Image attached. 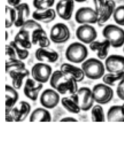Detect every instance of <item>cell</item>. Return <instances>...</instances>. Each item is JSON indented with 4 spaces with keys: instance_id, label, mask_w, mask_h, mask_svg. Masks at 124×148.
<instances>
[{
    "instance_id": "obj_1",
    "label": "cell",
    "mask_w": 124,
    "mask_h": 148,
    "mask_svg": "<svg viewBox=\"0 0 124 148\" xmlns=\"http://www.w3.org/2000/svg\"><path fill=\"white\" fill-rule=\"evenodd\" d=\"M77 83L73 77L60 69L53 72L49 80L50 86L62 95L75 93L79 88Z\"/></svg>"
},
{
    "instance_id": "obj_2",
    "label": "cell",
    "mask_w": 124,
    "mask_h": 148,
    "mask_svg": "<svg viewBox=\"0 0 124 148\" xmlns=\"http://www.w3.org/2000/svg\"><path fill=\"white\" fill-rule=\"evenodd\" d=\"M85 76L92 80L99 79L105 74V65L101 60L90 58L85 60L81 65Z\"/></svg>"
},
{
    "instance_id": "obj_3",
    "label": "cell",
    "mask_w": 124,
    "mask_h": 148,
    "mask_svg": "<svg viewBox=\"0 0 124 148\" xmlns=\"http://www.w3.org/2000/svg\"><path fill=\"white\" fill-rule=\"evenodd\" d=\"M65 56L68 61L75 64L82 63L88 56V50L84 43L79 42L71 43L67 47Z\"/></svg>"
},
{
    "instance_id": "obj_4",
    "label": "cell",
    "mask_w": 124,
    "mask_h": 148,
    "mask_svg": "<svg viewBox=\"0 0 124 148\" xmlns=\"http://www.w3.org/2000/svg\"><path fill=\"white\" fill-rule=\"evenodd\" d=\"M102 35L114 48L121 47L124 45V29L118 25L112 24L105 25L103 29Z\"/></svg>"
},
{
    "instance_id": "obj_5",
    "label": "cell",
    "mask_w": 124,
    "mask_h": 148,
    "mask_svg": "<svg viewBox=\"0 0 124 148\" xmlns=\"http://www.w3.org/2000/svg\"><path fill=\"white\" fill-rule=\"evenodd\" d=\"M70 97L78 103L82 111H88L93 106L94 99L92 90L89 87H82Z\"/></svg>"
},
{
    "instance_id": "obj_6",
    "label": "cell",
    "mask_w": 124,
    "mask_h": 148,
    "mask_svg": "<svg viewBox=\"0 0 124 148\" xmlns=\"http://www.w3.org/2000/svg\"><path fill=\"white\" fill-rule=\"evenodd\" d=\"M94 101L100 105L109 103L114 97V91L111 86L105 83H98L92 89Z\"/></svg>"
},
{
    "instance_id": "obj_7",
    "label": "cell",
    "mask_w": 124,
    "mask_h": 148,
    "mask_svg": "<svg viewBox=\"0 0 124 148\" xmlns=\"http://www.w3.org/2000/svg\"><path fill=\"white\" fill-rule=\"evenodd\" d=\"M53 73L52 66L45 62H37L31 68V75L32 78L36 81L45 83L48 82Z\"/></svg>"
},
{
    "instance_id": "obj_8",
    "label": "cell",
    "mask_w": 124,
    "mask_h": 148,
    "mask_svg": "<svg viewBox=\"0 0 124 148\" xmlns=\"http://www.w3.org/2000/svg\"><path fill=\"white\" fill-rule=\"evenodd\" d=\"M71 36V32L68 26L63 23H58L54 24L50 30L49 38L54 43H63L68 41Z\"/></svg>"
},
{
    "instance_id": "obj_9",
    "label": "cell",
    "mask_w": 124,
    "mask_h": 148,
    "mask_svg": "<svg viewBox=\"0 0 124 148\" xmlns=\"http://www.w3.org/2000/svg\"><path fill=\"white\" fill-rule=\"evenodd\" d=\"M75 20L79 24H94L97 23L98 14L92 8L82 7L76 10Z\"/></svg>"
},
{
    "instance_id": "obj_10",
    "label": "cell",
    "mask_w": 124,
    "mask_h": 148,
    "mask_svg": "<svg viewBox=\"0 0 124 148\" xmlns=\"http://www.w3.org/2000/svg\"><path fill=\"white\" fill-rule=\"evenodd\" d=\"M77 39L84 44H90L96 40L97 32L94 27L90 24H81L76 30Z\"/></svg>"
},
{
    "instance_id": "obj_11",
    "label": "cell",
    "mask_w": 124,
    "mask_h": 148,
    "mask_svg": "<svg viewBox=\"0 0 124 148\" xmlns=\"http://www.w3.org/2000/svg\"><path fill=\"white\" fill-rule=\"evenodd\" d=\"M60 101V94L53 88H48L45 90L41 93L39 97L41 105L48 109L54 108L57 106Z\"/></svg>"
},
{
    "instance_id": "obj_12",
    "label": "cell",
    "mask_w": 124,
    "mask_h": 148,
    "mask_svg": "<svg viewBox=\"0 0 124 148\" xmlns=\"http://www.w3.org/2000/svg\"><path fill=\"white\" fill-rule=\"evenodd\" d=\"M43 84L36 81L33 78H27L23 88L24 95L31 101H35L43 87Z\"/></svg>"
},
{
    "instance_id": "obj_13",
    "label": "cell",
    "mask_w": 124,
    "mask_h": 148,
    "mask_svg": "<svg viewBox=\"0 0 124 148\" xmlns=\"http://www.w3.org/2000/svg\"><path fill=\"white\" fill-rule=\"evenodd\" d=\"M35 57L40 62L54 63L59 60V55L55 50L49 47H39L35 50Z\"/></svg>"
},
{
    "instance_id": "obj_14",
    "label": "cell",
    "mask_w": 124,
    "mask_h": 148,
    "mask_svg": "<svg viewBox=\"0 0 124 148\" xmlns=\"http://www.w3.org/2000/svg\"><path fill=\"white\" fill-rule=\"evenodd\" d=\"M31 106L27 101H21L12 109L10 113L13 117L14 121L21 122L24 121L30 114Z\"/></svg>"
},
{
    "instance_id": "obj_15",
    "label": "cell",
    "mask_w": 124,
    "mask_h": 148,
    "mask_svg": "<svg viewBox=\"0 0 124 148\" xmlns=\"http://www.w3.org/2000/svg\"><path fill=\"white\" fill-rule=\"evenodd\" d=\"M74 0H59L56 6L57 15L64 20L71 18L74 9Z\"/></svg>"
},
{
    "instance_id": "obj_16",
    "label": "cell",
    "mask_w": 124,
    "mask_h": 148,
    "mask_svg": "<svg viewBox=\"0 0 124 148\" xmlns=\"http://www.w3.org/2000/svg\"><path fill=\"white\" fill-rule=\"evenodd\" d=\"M105 68L108 72L124 71V56L118 54L108 56L105 60Z\"/></svg>"
},
{
    "instance_id": "obj_17",
    "label": "cell",
    "mask_w": 124,
    "mask_h": 148,
    "mask_svg": "<svg viewBox=\"0 0 124 148\" xmlns=\"http://www.w3.org/2000/svg\"><path fill=\"white\" fill-rule=\"evenodd\" d=\"M111 45L108 40L104 39L102 41L94 40L89 44L90 49L96 53L99 59L105 60L108 56V53Z\"/></svg>"
},
{
    "instance_id": "obj_18",
    "label": "cell",
    "mask_w": 124,
    "mask_h": 148,
    "mask_svg": "<svg viewBox=\"0 0 124 148\" xmlns=\"http://www.w3.org/2000/svg\"><path fill=\"white\" fill-rule=\"evenodd\" d=\"M8 74L12 79V86L16 89L19 90L22 87L24 79L29 77L31 72L25 68L12 70L9 71Z\"/></svg>"
},
{
    "instance_id": "obj_19",
    "label": "cell",
    "mask_w": 124,
    "mask_h": 148,
    "mask_svg": "<svg viewBox=\"0 0 124 148\" xmlns=\"http://www.w3.org/2000/svg\"><path fill=\"white\" fill-rule=\"evenodd\" d=\"M116 8V3L114 0H108L105 6L98 13V21L97 24L99 26H103L113 15Z\"/></svg>"
},
{
    "instance_id": "obj_20",
    "label": "cell",
    "mask_w": 124,
    "mask_h": 148,
    "mask_svg": "<svg viewBox=\"0 0 124 148\" xmlns=\"http://www.w3.org/2000/svg\"><path fill=\"white\" fill-rule=\"evenodd\" d=\"M31 42L33 45L39 47H49L51 40L42 27L37 28L31 32Z\"/></svg>"
},
{
    "instance_id": "obj_21",
    "label": "cell",
    "mask_w": 124,
    "mask_h": 148,
    "mask_svg": "<svg viewBox=\"0 0 124 148\" xmlns=\"http://www.w3.org/2000/svg\"><path fill=\"white\" fill-rule=\"evenodd\" d=\"M60 69L64 73L71 75L77 82H82L85 77V73L82 68L78 67L71 64L64 62L60 67Z\"/></svg>"
},
{
    "instance_id": "obj_22",
    "label": "cell",
    "mask_w": 124,
    "mask_h": 148,
    "mask_svg": "<svg viewBox=\"0 0 124 148\" xmlns=\"http://www.w3.org/2000/svg\"><path fill=\"white\" fill-rule=\"evenodd\" d=\"M13 8L16 9L17 13V18L14 23V26L20 28L28 20L30 16V6L26 3H21Z\"/></svg>"
},
{
    "instance_id": "obj_23",
    "label": "cell",
    "mask_w": 124,
    "mask_h": 148,
    "mask_svg": "<svg viewBox=\"0 0 124 148\" xmlns=\"http://www.w3.org/2000/svg\"><path fill=\"white\" fill-rule=\"evenodd\" d=\"M56 16V11L52 8L46 10H35L32 14L33 19L43 23H49L53 21Z\"/></svg>"
},
{
    "instance_id": "obj_24",
    "label": "cell",
    "mask_w": 124,
    "mask_h": 148,
    "mask_svg": "<svg viewBox=\"0 0 124 148\" xmlns=\"http://www.w3.org/2000/svg\"><path fill=\"white\" fill-rule=\"evenodd\" d=\"M5 112H10L19 100V95L17 89L6 84L5 86Z\"/></svg>"
},
{
    "instance_id": "obj_25",
    "label": "cell",
    "mask_w": 124,
    "mask_h": 148,
    "mask_svg": "<svg viewBox=\"0 0 124 148\" xmlns=\"http://www.w3.org/2000/svg\"><path fill=\"white\" fill-rule=\"evenodd\" d=\"M13 40L26 49L29 50L32 47L31 32L27 29L20 28L16 34Z\"/></svg>"
},
{
    "instance_id": "obj_26",
    "label": "cell",
    "mask_w": 124,
    "mask_h": 148,
    "mask_svg": "<svg viewBox=\"0 0 124 148\" xmlns=\"http://www.w3.org/2000/svg\"><path fill=\"white\" fill-rule=\"evenodd\" d=\"M52 116L50 113L48 109L43 108H37L35 109L30 114L29 121L31 122L34 121H51Z\"/></svg>"
},
{
    "instance_id": "obj_27",
    "label": "cell",
    "mask_w": 124,
    "mask_h": 148,
    "mask_svg": "<svg viewBox=\"0 0 124 148\" xmlns=\"http://www.w3.org/2000/svg\"><path fill=\"white\" fill-rule=\"evenodd\" d=\"M107 119L108 121L124 122V114L122 105L111 106L107 113Z\"/></svg>"
},
{
    "instance_id": "obj_28",
    "label": "cell",
    "mask_w": 124,
    "mask_h": 148,
    "mask_svg": "<svg viewBox=\"0 0 124 148\" xmlns=\"http://www.w3.org/2000/svg\"><path fill=\"white\" fill-rule=\"evenodd\" d=\"M104 83L111 86H117L124 80V71L120 72H108L104 74L102 77Z\"/></svg>"
},
{
    "instance_id": "obj_29",
    "label": "cell",
    "mask_w": 124,
    "mask_h": 148,
    "mask_svg": "<svg viewBox=\"0 0 124 148\" xmlns=\"http://www.w3.org/2000/svg\"><path fill=\"white\" fill-rule=\"evenodd\" d=\"M61 103L63 108L71 113L78 114L81 111L78 103L71 97L62 98Z\"/></svg>"
},
{
    "instance_id": "obj_30",
    "label": "cell",
    "mask_w": 124,
    "mask_h": 148,
    "mask_svg": "<svg viewBox=\"0 0 124 148\" xmlns=\"http://www.w3.org/2000/svg\"><path fill=\"white\" fill-rule=\"evenodd\" d=\"M91 120L94 122H103L105 121L104 109L100 104L93 105L91 108Z\"/></svg>"
},
{
    "instance_id": "obj_31",
    "label": "cell",
    "mask_w": 124,
    "mask_h": 148,
    "mask_svg": "<svg viewBox=\"0 0 124 148\" xmlns=\"http://www.w3.org/2000/svg\"><path fill=\"white\" fill-rule=\"evenodd\" d=\"M5 13H6V20H5V27L9 28L11 27L14 23L17 18V13L16 9L13 7H10L8 5L5 6Z\"/></svg>"
},
{
    "instance_id": "obj_32",
    "label": "cell",
    "mask_w": 124,
    "mask_h": 148,
    "mask_svg": "<svg viewBox=\"0 0 124 148\" xmlns=\"http://www.w3.org/2000/svg\"><path fill=\"white\" fill-rule=\"evenodd\" d=\"M25 68V63L20 59L16 58L6 60L5 62V72L8 73L9 71L14 69Z\"/></svg>"
},
{
    "instance_id": "obj_33",
    "label": "cell",
    "mask_w": 124,
    "mask_h": 148,
    "mask_svg": "<svg viewBox=\"0 0 124 148\" xmlns=\"http://www.w3.org/2000/svg\"><path fill=\"white\" fill-rule=\"evenodd\" d=\"M9 44L10 45L14 48V49L16 51V53L17 54V58L19 59L24 60L28 57V56L30 54L28 50L21 46L17 42H16L14 40L10 41L9 43Z\"/></svg>"
},
{
    "instance_id": "obj_34",
    "label": "cell",
    "mask_w": 124,
    "mask_h": 148,
    "mask_svg": "<svg viewBox=\"0 0 124 148\" xmlns=\"http://www.w3.org/2000/svg\"><path fill=\"white\" fill-rule=\"evenodd\" d=\"M112 16L115 22L118 25L124 26V5L116 7Z\"/></svg>"
},
{
    "instance_id": "obj_35",
    "label": "cell",
    "mask_w": 124,
    "mask_h": 148,
    "mask_svg": "<svg viewBox=\"0 0 124 148\" xmlns=\"http://www.w3.org/2000/svg\"><path fill=\"white\" fill-rule=\"evenodd\" d=\"M55 0H33V5L37 10H46L51 8Z\"/></svg>"
},
{
    "instance_id": "obj_36",
    "label": "cell",
    "mask_w": 124,
    "mask_h": 148,
    "mask_svg": "<svg viewBox=\"0 0 124 148\" xmlns=\"http://www.w3.org/2000/svg\"><path fill=\"white\" fill-rule=\"evenodd\" d=\"M42 27L41 25L34 19H28L20 28L27 29L32 32L34 29Z\"/></svg>"
},
{
    "instance_id": "obj_37",
    "label": "cell",
    "mask_w": 124,
    "mask_h": 148,
    "mask_svg": "<svg viewBox=\"0 0 124 148\" xmlns=\"http://www.w3.org/2000/svg\"><path fill=\"white\" fill-rule=\"evenodd\" d=\"M5 53L7 57V60L17 58V56L14 48L9 44L5 46Z\"/></svg>"
},
{
    "instance_id": "obj_38",
    "label": "cell",
    "mask_w": 124,
    "mask_h": 148,
    "mask_svg": "<svg viewBox=\"0 0 124 148\" xmlns=\"http://www.w3.org/2000/svg\"><path fill=\"white\" fill-rule=\"evenodd\" d=\"M108 0H93L94 9L97 12V14L100 11V10L105 6Z\"/></svg>"
},
{
    "instance_id": "obj_39",
    "label": "cell",
    "mask_w": 124,
    "mask_h": 148,
    "mask_svg": "<svg viewBox=\"0 0 124 148\" xmlns=\"http://www.w3.org/2000/svg\"><path fill=\"white\" fill-rule=\"evenodd\" d=\"M116 94L122 101H124V80L116 86Z\"/></svg>"
},
{
    "instance_id": "obj_40",
    "label": "cell",
    "mask_w": 124,
    "mask_h": 148,
    "mask_svg": "<svg viewBox=\"0 0 124 148\" xmlns=\"http://www.w3.org/2000/svg\"><path fill=\"white\" fill-rule=\"evenodd\" d=\"M59 121L61 122H76V121H78V120L74 117L68 116V117H64L61 119Z\"/></svg>"
},
{
    "instance_id": "obj_41",
    "label": "cell",
    "mask_w": 124,
    "mask_h": 148,
    "mask_svg": "<svg viewBox=\"0 0 124 148\" xmlns=\"http://www.w3.org/2000/svg\"><path fill=\"white\" fill-rule=\"evenodd\" d=\"M5 120L7 122H13L14 121L13 117L10 112H5Z\"/></svg>"
},
{
    "instance_id": "obj_42",
    "label": "cell",
    "mask_w": 124,
    "mask_h": 148,
    "mask_svg": "<svg viewBox=\"0 0 124 148\" xmlns=\"http://www.w3.org/2000/svg\"><path fill=\"white\" fill-rule=\"evenodd\" d=\"M8 4L13 7H14L21 3V0H7Z\"/></svg>"
},
{
    "instance_id": "obj_43",
    "label": "cell",
    "mask_w": 124,
    "mask_h": 148,
    "mask_svg": "<svg viewBox=\"0 0 124 148\" xmlns=\"http://www.w3.org/2000/svg\"><path fill=\"white\" fill-rule=\"evenodd\" d=\"M8 31H6L5 32V40H8Z\"/></svg>"
},
{
    "instance_id": "obj_44",
    "label": "cell",
    "mask_w": 124,
    "mask_h": 148,
    "mask_svg": "<svg viewBox=\"0 0 124 148\" xmlns=\"http://www.w3.org/2000/svg\"><path fill=\"white\" fill-rule=\"evenodd\" d=\"M74 1H76V2H85L87 0H74Z\"/></svg>"
},
{
    "instance_id": "obj_45",
    "label": "cell",
    "mask_w": 124,
    "mask_h": 148,
    "mask_svg": "<svg viewBox=\"0 0 124 148\" xmlns=\"http://www.w3.org/2000/svg\"><path fill=\"white\" fill-rule=\"evenodd\" d=\"M122 110H123V113L124 114V103L122 104Z\"/></svg>"
},
{
    "instance_id": "obj_46",
    "label": "cell",
    "mask_w": 124,
    "mask_h": 148,
    "mask_svg": "<svg viewBox=\"0 0 124 148\" xmlns=\"http://www.w3.org/2000/svg\"><path fill=\"white\" fill-rule=\"evenodd\" d=\"M123 52H124V45H123Z\"/></svg>"
}]
</instances>
